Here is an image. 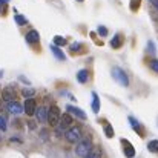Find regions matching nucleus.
<instances>
[{"label": "nucleus", "mask_w": 158, "mask_h": 158, "mask_svg": "<svg viewBox=\"0 0 158 158\" xmlns=\"http://www.w3.org/2000/svg\"><path fill=\"white\" fill-rule=\"evenodd\" d=\"M35 115H37V118H39V121H46L48 120V109L46 107H39L37 110H35Z\"/></svg>", "instance_id": "10"}, {"label": "nucleus", "mask_w": 158, "mask_h": 158, "mask_svg": "<svg viewBox=\"0 0 158 158\" xmlns=\"http://www.w3.org/2000/svg\"><path fill=\"white\" fill-rule=\"evenodd\" d=\"M22 94H23L26 98H31V97L35 94V91H34V89H31V88H25V89L22 91Z\"/></svg>", "instance_id": "20"}, {"label": "nucleus", "mask_w": 158, "mask_h": 158, "mask_svg": "<svg viewBox=\"0 0 158 158\" xmlns=\"http://www.w3.org/2000/svg\"><path fill=\"white\" fill-rule=\"evenodd\" d=\"M77 80H78L80 83H86V81H88V71H86V69H81V71L77 74Z\"/></svg>", "instance_id": "15"}, {"label": "nucleus", "mask_w": 158, "mask_h": 158, "mask_svg": "<svg viewBox=\"0 0 158 158\" xmlns=\"http://www.w3.org/2000/svg\"><path fill=\"white\" fill-rule=\"evenodd\" d=\"M149 52H155V49H154V43H152V42H149Z\"/></svg>", "instance_id": "29"}, {"label": "nucleus", "mask_w": 158, "mask_h": 158, "mask_svg": "<svg viewBox=\"0 0 158 158\" xmlns=\"http://www.w3.org/2000/svg\"><path fill=\"white\" fill-rule=\"evenodd\" d=\"M120 45H121V37H120V34H117V35L112 39L110 46H112V48H120Z\"/></svg>", "instance_id": "18"}, {"label": "nucleus", "mask_w": 158, "mask_h": 158, "mask_svg": "<svg viewBox=\"0 0 158 158\" xmlns=\"http://www.w3.org/2000/svg\"><path fill=\"white\" fill-rule=\"evenodd\" d=\"M81 45L80 43H74V45H71V51L72 52H75V51H78V48H80Z\"/></svg>", "instance_id": "27"}, {"label": "nucleus", "mask_w": 158, "mask_h": 158, "mask_svg": "<svg viewBox=\"0 0 158 158\" xmlns=\"http://www.w3.org/2000/svg\"><path fill=\"white\" fill-rule=\"evenodd\" d=\"M91 152H92V140L89 137H85L83 140L78 141V144L75 148V154L78 157L83 158V157H86V155H89Z\"/></svg>", "instance_id": "1"}, {"label": "nucleus", "mask_w": 158, "mask_h": 158, "mask_svg": "<svg viewBox=\"0 0 158 158\" xmlns=\"http://www.w3.org/2000/svg\"><path fill=\"white\" fill-rule=\"evenodd\" d=\"M71 124H72V117H71V114H63L61 117H60V121H58V127H57V135L60 137L63 132H66V129L68 127H71Z\"/></svg>", "instance_id": "3"}, {"label": "nucleus", "mask_w": 158, "mask_h": 158, "mask_svg": "<svg viewBox=\"0 0 158 158\" xmlns=\"http://www.w3.org/2000/svg\"><path fill=\"white\" fill-rule=\"evenodd\" d=\"M98 34L105 37V35H107V29H106L105 26H98Z\"/></svg>", "instance_id": "26"}, {"label": "nucleus", "mask_w": 158, "mask_h": 158, "mask_svg": "<svg viewBox=\"0 0 158 158\" xmlns=\"http://www.w3.org/2000/svg\"><path fill=\"white\" fill-rule=\"evenodd\" d=\"M83 158H100V151H92L89 155H86Z\"/></svg>", "instance_id": "23"}, {"label": "nucleus", "mask_w": 158, "mask_h": 158, "mask_svg": "<svg viewBox=\"0 0 158 158\" xmlns=\"http://www.w3.org/2000/svg\"><path fill=\"white\" fill-rule=\"evenodd\" d=\"M2 97H3V100L5 102H12L14 98H15V92H14V89L12 88H5L3 91H2Z\"/></svg>", "instance_id": "8"}, {"label": "nucleus", "mask_w": 158, "mask_h": 158, "mask_svg": "<svg viewBox=\"0 0 158 158\" xmlns=\"http://www.w3.org/2000/svg\"><path fill=\"white\" fill-rule=\"evenodd\" d=\"M66 140H68L69 143H77V141H80V140H81V129H80L78 126H74V127L68 129V131H66Z\"/></svg>", "instance_id": "4"}, {"label": "nucleus", "mask_w": 158, "mask_h": 158, "mask_svg": "<svg viewBox=\"0 0 158 158\" xmlns=\"http://www.w3.org/2000/svg\"><path fill=\"white\" fill-rule=\"evenodd\" d=\"M105 134H106L107 138H112V137H114V129H112L110 124H106L105 126Z\"/></svg>", "instance_id": "21"}, {"label": "nucleus", "mask_w": 158, "mask_h": 158, "mask_svg": "<svg viewBox=\"0 0 158 158\" xmlns=\"http://www.w3.org/2000/svg\"><path fill=\"white\" fill-rule=\"evenodd\" d=\"M23 109H25V112H26L28 115H34V114H35V110H37V105H35V100H34V98H28V100L25 102V106H23Z\"/></svg>", "instance_id": "6"}, {"label": "nucleus", "mask_w": 158, "mask_h": 158, "mask_svg": "<svg viewBox=\"0 0 158 158\" xmlns=\"http://www.w3.org/2000/svg\"><path fill=\"white\" fill-rule=\"evenodd\" d=\"M92 110L95 114L100 112V98H98V95L95 92H92Z\"/></svg>", "instance_id": "13"}, {"label": "nucleus", "mask_w": 158, "mask_h": 158, "mask_svg": "<svg viewBox=\"0 0 158 158\" xmlns=\"http://www.w3.org/2000/svg\"><path fill=\"white\" fill-rule=\"evenodd\" d=\"M0 2H3V3H6V2H9V0H0Z\"/></svg>", "instance_id": "31"}, {"label": "nucleus", "mask_w": 158, "mask_h": 158, "mask_svg": "<svg viewBox=\"0 0 158 158\" xmlns=\"http://www.w3.org/2000/svg\"><path fill=\"white\" fill-rule=\"evenodd\" d=\"M0 77H2V71H0Z\"/></svg>", "instance_id": "32"}, {"label": "nucleus", "mask_w": 158, "mask_h": 158, "mask_svg": "<svg viewBox=\"0 0 158 158\" xmlns=\"http://www.w3.org/2000/svg\"><path fill=\"white\" fill-rule=\"evenodd\" d=\"M112 77H114V80L117 81V83H120L121 86H129V78H127V75H126V72L123 71V69H120V68H112Z\"/></svg>", "instance_id": "2"}, {"label": "nucleus", "mask_w": 158, "mask_h": 158, "mask_svg": "<svg viewBox=\"0 0 158 158\" xmlns=\"http://www.w3.org/2000/svg\"><path fill=\"white\" fill-rule=\"evenodd\" d=\"M8 110H9L11 114H15V115H19V114L25 112L23 106L20 105L19 102H9V103H8Z\"/></svg>", "instance_id": "7"}, {"label": "nucleus", "mask_w": 158, "mask_h": 158, "mask_svg": "<svg viewBox=\"0 0 158 158\" xmlns=\"http://www.w3.org/2000/svg\"><path fill=\"white\" fill-rule=\"evenodd\" d=\"M129 121H131V126L137 131V132H140V126H138V121L134 118V117H129Z\"/></svg>", "instance_id": "22"}, {"label": "nucleus", "mask_w": 158, "mask_h": 158, "mask_svg": "<svg viewBox=\"0 0 158 158\" xmlns=\"http://www.w3.org/2000/svg\"><path fill=\"white\" fill-rule=\"evenodd\" d=\"M123 144L126 146V148H124V155H126L127 158H132L134 155H135V149H134L126 140H123Z\"/></svg>", "instance_id": "12"}, {"label": "nucleus", "mask_w": 158, "mask_h": 158, "mask_svg": "<svg viewBox=\"0 0 158 158\" xmlns=\"http://www.w3.org/2000/svg\"><path fill=\"white\" fill-rule=\"evenodd\" d=\"M54 45H55V46H64V45H66V40H64L63 37L57 35V37H54Z\"/></svg>", "instance_id": "19"}, {"label": "nucleus", "mask_w": 158, "mask_h": 158, "mask_svg": "<svg viewBox=\"0 0 158 158\" xmlns=\"http://www.w3.org/2000/svg\"><path fill=\"white\" fill-rule=\"evenodd\" d=\"M0 141H2V137H0Z\"/></svg>", "instance_id": "33"}, {"label": "nucleus", "mask_w": 158, "mask_h": 158, "mask_svg": "<svg viewBox=\"0 0 158 158\" xmlns=\"http://www.w3.org/2000/svg\"><path fill=\"white\" fill-rule=\"evenodd\" d=\"M152 3H154V5L157 6V9H158V0H152Z\"/></svg>", "instance_id": "30"}, {"label": "nucleus", "mask_w": 158, "mask_h": 158, "mask_svg": "<svg viewBox=\"0 0 158 158\" xmlns=\"http://www.w3.org/2000/svg\"><path fill=\"white\" fill-rule=\"evenodd\" d=\"M151 69L158 72V60H152V61H151Z\"/></svg>", "instance_id": "25"}, {"label": "nucleus", "mask_w": 158, "mask_h": 158, "mask_svg": "<svg viewBox=\"0 0 158 158\" xmlns=\"http://www.w3.org/2000/svg\"><path fill=\"white\" fill-rule=\"evenodd\" d=\"M66 109L69 110V114H74V115L78 117L80 120H86V114H85L81 109H78V107H75V106H68Z\"/></svg>", "instance_id": "9"}, {"label": "nucleus", "mask_w": 158, "mask_h": 158, "mask_svg": "<svg viewBox=\"0 0 158 158\" xmlns=\"http://www.w3.org/2000/svg\"><path fill=\"white\" fill-rule=\"evenodd\" d=\"M14 20H15V23L17 25H20V26H23V25H26V17H23V15H20V14H17V15H14Z\"/></svg>", "instance_id": "17"}, {"label": "nucleus", "mask_w": 158, "mask_h": 158, "mask_svg": "<svg viewBox=\"0 0 158 158\" xmlns=\"http://www.w3.org/2000/svg\"><path fill=\"white\" fill-rule=\"evenodd\" d=\"M148 149L149 152H158V140H152L148 143Z\"/></svg>", "instance_id": "16"}, {"label": "nucleus", "mask_w": 158, "mask_h": 158, "mask_svg": "<svg viewBox=\"0 0 158 158\" xmlns=\"http://www.w3.org/2000/svg\"><path fill=\"white\" fill-rule=\"evenodd\" d=\"M39 39H40V35H39V32L34 31V29L29 31V32L26 34V42H28V43H37Z\"/></svg>", "instance_id": "11"}, {"label": "nucleus", "mask_w": 158, "mask_h": 158, "mask_svg": "<svg viewBox=\"0 0 158 158\" xmlns=\"http://www.w3.org/2000/svg\"><path fill=\"white\" fill-rule=\"evenodd\" d=\"M51 51H52V54L57 57V58H58V60H64V58H66V55L63 54V51H61L58 46H55V45H52V46H51Z\"/></svg>", "instance_id": "14"}, {"label": "nucleus", "mask_w": 158, "mask_h": 158, "mask_svg": "<svg viewBox=\"0 0 158 158\" xmlns=\"http://www.w3.org/2000/svg\"><path fill=\"white\" fill-rule=\"evenodd\" d=\"M60 117H61V115H60V109L55 105H52L48 109V121H49L51 126H57V124H58Z\"/></svg>", "instance_id": "5"}, {"label": "nucleus", "mask_w": 158, "mask_h": 158, "mask_svg": "<svg viewBox=\"0 0 158 158\" xmlns=\"http://www.w3.org/2000/svg\"><path fill=\"white\" fill-rule=\"evenodd\" d=\"M42 138H43V140H46V138H48V131H46V129H43V131H42Z\"/></svg>", "instance_id": "28"}, {"label": "nucleus", "mask_w": 158, "mask_h": 158, "mask_svg": "<svg viewBox=\"0 0 158 158\" xmlns=\"http://www.w3.org/2000/svg\"><path fill=\"white\" fill-rule=\"evenodd\" d=\"M78 2H83V0H78Z\"/></svg>", "instance_id": "34"}, {"label": "nucleus", "mask_w": 158, "mask_h": 158, "mask_svg": "<svg viewBox=\"0 0 158 158\" xmlns=\"http://www.w3.org/2000/svg\"><path fill=\"white\" fill-rule=\"evenodd\" d=\"M137 2H138V0H137Z\"/></svg>", "instance_id": "35"}, {"label": "nucleus", "mask_w": 158, "mask_h": 158, "mask_svg": "<svg viewBox=\"0 0 158 158\" xmlns=\"http://www.w3.org/2000/svg\"><path fill=\"white\" fill-rule=\"evenodd\" d=\"M0 129H2V131H6V120H5V117H2V115H0Z\"/></svg>", "instance_id": "24"}]
</instances>
